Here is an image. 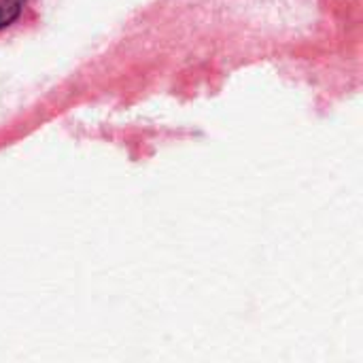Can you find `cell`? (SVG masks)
Wrapping results in <instances>:
<instances>
[{
  "label": "cell",
  "instance_id": "6da1fadb",
  "mask_svg": "<svg viewBox=\"0 0 363 363\" xmlns=\"http://www.w3.org/2000/svg\"><path fill=\"white\" fill-rule=\"evenodd\" d=\"M23 4L26 0H0V28L11 26L19 17Z\"/></svg>",
  "mask_w": 363,
  "mask_h": 363
}]
</instances>
